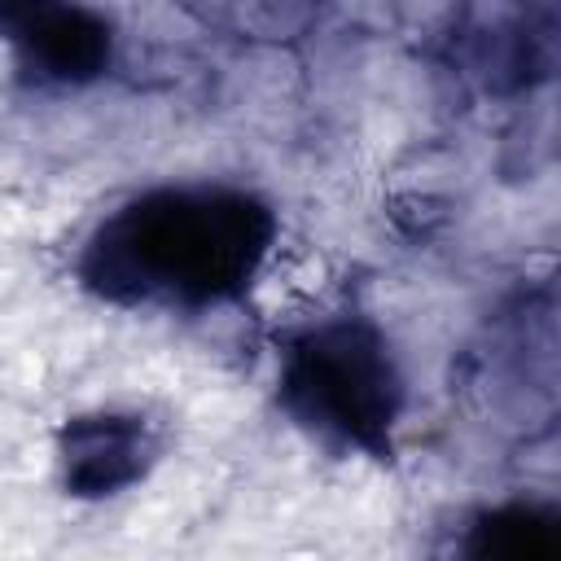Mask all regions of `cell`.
<instances>
[{"label":"cell","instance_id":"3","mask_svg":"<svg viewBox=\"0 0 561 561\" xmlns=\"http://www.w3.org/2000/svg\"><path fill=\"white\" fill-rule=\"evenodd\" d=\"M0 35L31 70L61 83L96 79L110 61L105 22L70 0H0Z\"/></svg>","mask_w":561,"mask_h":561},{"label":"cell","instance_id":"1","mask_svg":"<svg viewBox=\"0 0 561 561\" xmlns=\"http://www.w3.org/2000/svg\"><path fill=\"white\" fill-rule=\"evenodd\" d=\"M272 232V210L245 193L158 188L92 232L79 272L110 302L206 307L254 280Z\"/></svg>","mask_w":561,"mask_h":561},{"label":"cell","instance_id":"2","mask_svg":"<svg viewBox=\"0 0 561 561\" xmlns=\"http://www.w3.org/2000/svg\"><path fill=\"white\" fill-rule=\"evenodd\" d=\"M280 403L298 425L337 447L390 456L403 381L373 324L329 320L285 342Z\"/></svg>","mask_w":561,"mask_h":561},{"label":"cell","instance_id":"5","mask_svg":"<svg viewBox=\"0 0 561 561\" xmlns=\"http://www.w3.org/2000/svg\"><path fill=\"white\" fill-rule=\"evenodd\" d=\"M557 522L539 508H495L473 526V552L482 557H552L557 552Z\"/></svg>","mask_w":561,"mask_h":561},{"label":"cell","instance_id":"4","mask_svg":"<svg viewBox=\"0 0 561 561\" xmlns=\"http://www.w3.org/2000/svg\"><path fill=\"white\" fill-rule=\"evenodd\" d=\"M149 430L136 416H79L61 430L66 486L75 495H114L145 473Z\"/></svg>","mask_w":561,"mask_h":561}]
</instances>
